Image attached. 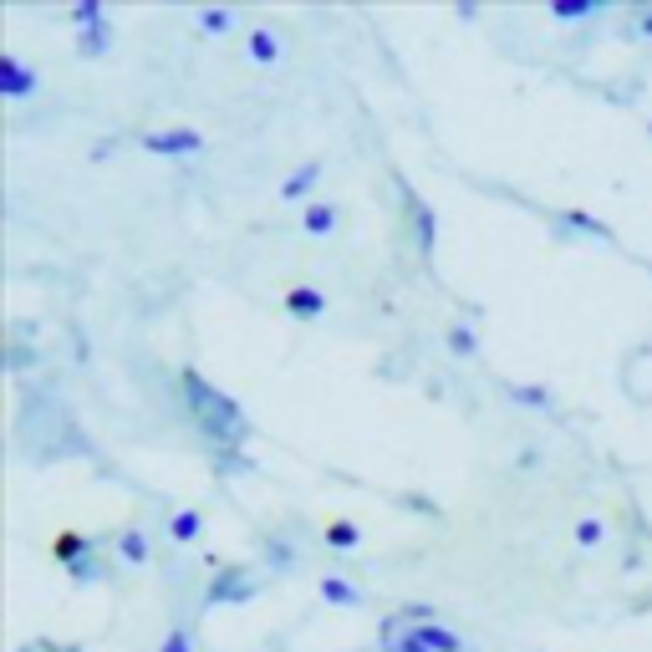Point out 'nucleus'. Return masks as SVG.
Listing matches in <instances>:
<instances>
[{
	"instance_id": "21",
	"label": "nucleus",
	"mask_w": 652,
	"mask_h": 652,
	"mask_svg": "<svg viewBox=\"0 0 652 652\" xmlns=\"http://www.w3.org/2000/svg\"><path fill=\"white\" fill-rule=\"evenodd\" d=\"M107 46H113V21L82 31V36H77V57H107Z\"/></svg>"
},
{
	"instance_id": "8",
	"label": "nucleus",
	"mask_w": 652,
	"mask_h": 652,
	"mask_svg": "<svg viewBox=\"0 0 652 652\" xmlns=\"http://www.w3.org/2000/svg\"><path fill=\"white\" fill-rule=\"evenodd\" d=\"M377 642H383V652H428L423 647V637L393 612V617H383V627H377Z\"/></svg>"
},
{
	"instance_id": "30",
	"label": "nucleus",
	"mask_w": 652,
	"mask_h": 652,
	"mask_svg": "<svg viewBox=\"0 0 652 652\" xmlns=\"http://www.w3.org/2000/svg\"><path fill=\"white\" fill-rule=\"evenodd\" d=\"M6 362H11V372H21V367L31 362V352H26L21 342H11V347H6Z\"/></svg>"
},
{
	"instance_id": "4",
	"label": "nucleus",
	"mask_w": 652,
	"mask_h": 652,
	"mask_svg": "<svg viewBox=\"0 0 652 652\" xmlns=\"http://www.w3.org/2000/svg\"><path fill=\"white\" fill-rule=\"evenodd\" d=\"M138 143L148 153H158V158H194V153H204V133L199 128H148V133H138Z\"/></svg>"
},
{
	"instance_id": "31",
	"label": "nucleus",
	"mask_w": 652,
	"mask_h": 652,
	"mask_svg": "<svg viewBox=\"0 0 652 652\" xmlns=\"http://www.w3.org/2000/svg\"><path fill=\"white\" fill-rule=\"evenodd\" d=\"M408 505H413V510H423V515H439V505L423 500V495H408Z\"/></svg>"
},
{
	"instance_id": "9",
	"label": "nucleus",
	"mask_w": 652,
	"mask_h": 652,
	"mask_svg": "<svg viewBox=\"0 0 652 652\" xmlns=\"http://www.w3.org/2000/svg\"><path fill=\"white\" fill-rule=\"evenodd\" d=\"M321 174H326V163H321V158H306V163H296V169L281 179V199H286V204L306 199V194L316 189V179H321Z\"/></svg>"
},
{
	"instance_id": "20",
	"label": "nucleus",
	"mask_w": 652,
	"mask_h": 652,
	"mask_svg": "<svg viewBox=\"0 0 652 652\" xmlns=\"http://www.w3.org/2000/svg\"><path fill=\"white\" fill-rule=\"evenodd\" d=\"M571 540H576L581 551L602 546V540H607V520H602V515H586V520H576V525H571Z\"/></svg>"
},
{
	"instance_id": "22",
	"label": "nucleus",
	"mask_w": 652,
	"mask_h": 652,
	"mask_svg": "<svg viewBox=\"0 0 652 652\" xmlns=\"http://www.w3.org/2000/svg\"><path fill=\"white\" fill-rule=\"evenodd\" d=\"M77 31H92V26H107V0H77V6L67 11Z\"/></svg>"
},
{
	"instance_id": "2",
	"label": "nucleus",
	"mask_w": 652,
	"mask_h": 652,
	"mask_svg": "<svg viewBox=\"0 0 652 652\" xmlns=\"http://www.w3.org/2000/svg\"><path fill=\"white\" fill-rule=\"evenodd\" d=\"M255 591H260V581L250 566H220L204 586V607H245V602H255Z\"/></svg>"
},
{
	"instance_id": "5",
	"label": "nucleus",
	"mask_w": 652,
	"mask_h": 652,
	"mask_svg": "<svg viewBox=\"0 0 652 652\" xmlns=\"http://www.w3.org/2000/svg\"><path fill=\"white\" fill-rule=\"evenodd\" d=\"M36 87H41V72L26 67L16 51H0V92H6L11 102H26Z\"/></svg>"
},
{
	"instance_id": "26",
	"label": "nucleus",
	"mask_w": 652,
	"mask_h": 652,
	"mask_svg": "<svg viewBox=\"0 0 652 652\" xmlns=\"http://www.w3.org/2000/svg\"><path fill=\"white\" fill-rule=\"evenodd\" d=\"M158 652H199V647H194V632H189L184 622H174L169 632H163V642H158Z\"/></svg>"
},
{
	"instance_id": "18",
	"label": "nucleus",
	"mask_w": 652,
	"mask_h": 652,
	"mask_svg": "<svg viewBox=\"0 0 652 652\" xmlns=\"http://www.w3.org/2000/svg\"><path fill=\"white\" fill-rule=\"evenodd\" d=\"M607 0H551V21H591L602 16Z\"/></svg>"
},
{
	"instance_id": "32",
	"label": "nucleus",
	"mask_w": 652,
	"mask_h": 652,
	"mask_svg": "<svg viewBox=\"0 0 652 652\" xmlns=\"http://www.w3.org/2000/svg\"><path fill=\"white\" fill-rule=\"evenodd\" d=\"M515 464H520V469H540V454H535V449H520V459H515Z\"/></svg>"
},
{
	"instance_id": "28",
	"label": "nucleus",
	"mask_w": 652,
	"mask_h": 652,
	"mask_svg": "<svg viewBox=\"0 0 652 652\" xmlns=\"http://www.w3.org/2000/svg\"><path fill=\"white\" fill-rule=\"evenodd\" d=\"M398 617H403L408 627H423V622H439V607H428V602H408V607H398Z\"/></svg>"
},
{
	"instance_id": "6",
	"label": "nucleus",
	"mask_w": 652,
	"mask_h": 652,
	"mask_svg": "<svg viewBox=\"0 0 652 652\" xmlns=\"http://www.w3.org/2000/svg\"><path fill=\"white\" fill-rule=\"evenodd\" d=\"M245 57H250L255 67H276V62L286 57V41L270 31V26H255V31H245Z\"/></svg>"
},
{
	"instance_id": "10",
	"label": "nucleus",
	"mask_w": 652,
	"mask_h": 652,
	"mask_svg": "<svg viewBox=\"0 0 652 652\" xmlns=\"http://www.w3.org/2000/svg\"><path fill=\"white\" fill-rule=\"evenodd\" d=\"M286 316H296V321H321V316H326V291H321V286H291V291H286Z\"/></svg>"
},
{
	"instance_id": "17",
	"label": "nucleus",
	"mask_w": 652,
	"mask_h": 652,
	"mask_svg": "<svg viewBox=\"0 0 652 652\" xmlns=\"http://www.w3.org/2000/svg\"><path fill=\"white\" fill-rule=\"evenodd\" d=\"M265 566H270V571H296V566H301V551L291 546V540H281V535H265Z\"/></svg>"
},
{
	"instance_id": "14",
	"label": "nucleus",
	"mask_w": 652,
	"mask_h": 652,
	"mask_svg": "<svg viewBox=\"0 0 652 652\" xmlns=\"http://www.w3.org/2000/svg\"><path fill=\"white\" fill-rule=\"evenodd\" d=\"M316 591H321V602H326V607H347V612L367 602V596H362L347 576H321V581H316Z\"/></svg>"
},
{
	"instance_id": "15",
	"label": "nucleus",
	"mask_w": 652,
	"mask_h": 652,
	"mask_svg": "<svg viewBox=\"0 0 652 652\" xmlns=\"http://www.w3.org/2000/svg\"><path fill=\"white\" fill-rule=\"evenodd\" d=\"M163 535H169L174 546H194V540L204 535V515L199 510H174L169 525H163Z\"/></svg>"
},
{
	"instance_id": "3",
	"label": "nucleus",
	"mask_w": 652,
	"mask_h": 652,
	"mask_svg": "<svg viewBox=\"0 0 652 652\" xmlns=\"http://www.w3.org/2000/svg\"><path fill=\"white\" fill-rule=\"evenodd\" d=\"M398 194H403V209H408V225H413V245H418V255L428 260L433 250H439V214H433V204H423L418 194H413V184L398 174Z\"/></svg>"
},
{
	"instance_id": "25",
	"label": "nucleus",
	"mask_w": 652,
	"mask_h": 652,
	"mask_svg": "<svg viewBox=\"0 0 652 652\" xmlns=\"http://www.w3.org/2000/svg\"><path fill=\"white\" fill-rule=\"evenodd\" d=\"M510 398L520 403V408H556V398H551V388H540V383H510Z\"/></svg>"
},
{
	"instance_id": "29",
	"label": "nucleus",
	"mask_w": 652,
	"mask_h": 652,
	"mask_svg": "<svg viewBox=\"0 0 652 652\" xmlns=\"http://www.w3.org/2000/svg\"><path fill=\"white\" fill-rule=\"evenodd\" d=\"M67 576H72L77 586H92V581L102 576V566H97V556H82V561H72V566H67Z\"/></svg>"
},
{
	"instance_id": "19",
	"label": "nucleus",
	"mask_w": 652,
	"mask_h": 652,
	"mask_svg": "<svg viewBox=\"0 0 652 652\" xmlns=\"http://www.w3.org/2000/svg\"><path fill=\"white\" fill-rule=\"evenodd\" d=\"M194 26H199L204 36H225V31L235 26V11H230V6H199V11H194Z\"/></svg>"
},
{
	"instance_id": "7",
	"label": "nucleus",
	"mask_w": 652,
	"mask_h": 652,
	"mask_svg": "<svg viewBox=\"0 0 652 652\" xmlns=\"http://www.w3.org/2000/svg\"><path fill=\"white\" fill-rule=\"evenodd\" d=\"M556 230L561 235H591V240H617V230L607 220H596V214H586V209H561L556 214Z\"/></svg>"
},
{
	"instance_id": "13",
	"label": "nucleus",
	"mask_w": 652,
	"mask_h": 652,
	"mask_svg": "<svg viewBox=\"0 0 652 652\" xmlns=\"http://www.w3.org/2000/svg\"><path fill=\"white\" fill-rule=\"evenodd\" d=\"M113 551H118V561H123V566H148V556H153L148 535H143L138 525H128V530H118V535H113Z\"/></svg>"
},
{
	"instance_id": "27",
	"label": "nucleus",
	"mask_w": 652,
	"mask_h": 652,
	"mask_svg": "<svg viewBox=\"0 0 652 652\" xmlns=\"http://www.w3.org/2000/svg\"><path fill=\"white\" fill-rule=\"evenodd\" d=\"M622 31H627L632 41H637V36H647V41H652V6H632V16H627V26H622Z\"/></svg>"
},
{
	"instance_id": "11",
	"label": "nucleus",
	"mask_w": 652,
	"mask_h": 652,
	"mask_svg": "<svg viewBox=\"0 0 652 652\" xmlns=\"http://www.w3.org/2000/svg\"><path fill=\"white\" fill-rule=\"evenodd\" d=\"M337 225H342V209H337V204H321V199H311V204L301 209V230H306L311 240L332 235Z\"/></svg>"
},
{
	"instance_id": "12",
	"label": "nucleus",
	"mask_w": 652,
	"mask_h": 652,
	"mask_svg": "<svg viewBox=\"0 0 652 652\" xmlns=\"http://www.w3.org/2000/svg\"><path fill=\"white\" fill-rule=\"evenodd\" d=\"M51 556H57L62 566L82 561V556H97V535H82V530H62L57 540H51Z\"/></svg>"
},
{
	"instance_id": "33",
	"label": "nucleus",
	"mask_w": 652,
	"mask_h": 652,
	"mask_svg": "<svg viewBox=\"0 0 652 652\" xmlns=\"http://www.w3.org/2000/svg\"><path fill=\"white\" fill-rule=\"evenodd\" d=\"M647 138H652V123H647Z\"/></svg>"
},
{
	"instance_id": "16",
	"label": "nucleus",
	"mask_w": 652,
	"mask_h": 652,
	"mask_svg": "<svg viewBox=\"0 0 652 652\" xmlns=\"http://www.w3.org/2000/svg\"><path fill=\"white\" fill-rule=\"evenodd\" d=\"M321 540H326V546H332V551H357L362 546V525L357 520H326V530H321Z\"/></svg>"
},
{
	"instance_id": "23",
	"label": "nucleus",
	"mask_w": 652,
	"mask_h": 652,
	"mask_svg": "<svg viewBox=\"0 0 652 652\" xmlns=\"http://www.w3.org/2000/svg\"><path fill=\"white\" fill-rule=\"evenodd\" d=\"M444 347H449V357H474V352H479V337H474V326L454 321L449 332H444Z\"/></svg>"
},
{
	"instance_id": "1",
	"label": "nucleus",
	"mask_w": 652,
	"mask_h": 652,
	"mask_svg": "<svg viewBox=\"0 0 652 652\" xmlns=\"http://www.w3.org/2000/svg\"><path fill=\"white\" fill-rule=\"evenodd\" d=\"M179 393H184V403H189V413H194V428L204 433L214 449H245L250 418H245V408H240L230 393L214 388L199 367H179Z\"/></svg>"
},
{
	"instance_id": "24",
	"label": "nucleus",
	"mask_w": 652,
	"mask_h": 652,
	"mask_svg": "<svg viewBox=\"0 0 652 652\" xmlns=\"http://www.w3.org/2000/svg\"><path fill=\"white\" fill-rule=\"evenodd\" d=\"M209 464H214V474H250L255 469V459L245 449H214Z\"/></svg>"
}]
</instances>
